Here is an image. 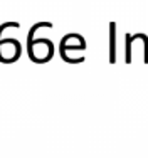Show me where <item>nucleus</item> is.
Returning <instances> with one entry per match:
<instances>
[{"label": "nucleus", "instance_id": "1", "mask_svg": "<svg viewBox=\"0 0 148 158\" xmlns=\"http://www.w3.org/2000/svg\"><path fill=\"white\" fill-rule=\"evenodd\" d=\"M19 52H20V47H19L17 40H3L0 42V59L2 61H15L19 57Z\"/></svg>", "mask_w": 148, "mask_h": 158}, {"label": "nucleus", "instance_id": "2", "mask_svg": "<svg viewBox=\"0 0 148 158\" xmlns=\"http://www.w3.org/2000/svg\"><path fill=\"white\" fill-rule=\"evenodd\" d=\"M52 47L49 44V40H36L30 47V54H32V59H37V61H45V59L51 57Z\"/></svg>", "mask_w": 148, "mask_h": 158}]
</instances>
